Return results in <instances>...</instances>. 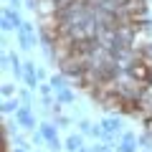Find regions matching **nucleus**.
<instances>
[{
    "instance_id": "nucleus-15",
    "label": "nucleus",
    "mask_w": 152,
    "mask_h": 152,
    "mask_svg": "<svg viewBox=\"0 0 152 152\" xmlns=\"http://www.w3.org/2000/svg\"><path fill=\"white\" fill-rule=\"evenodd\" d=\"M8 145H15V147H26V150H28V142H26V137H23V134H13V137H8Z\"/></svg>"
},
{
    "instance_id": "nucleus-20",
    "label": "nucleus",
    "mask_w": 152,
    "mask_h": 152,
    "mask_svg": "<svg viewBox=\"0 0 152 152\" xmlns=\"http://www.w3.org/2000/svg\"><path fill=\"white\" fill-rule=\"evenodd\" d=\"M38 91H41V96H51V91H53V86H51V84H41V86H38Z\"/></svg>"
},
{
    "instance_id": "nucleus-9",
    "label": "nucleus",
    "mask_w": 152,
    "mask_h": 152,
    "mask_svg": "<svg viewBox=\"0 0 152 152\" xmlns=\"http://www.w3.org/2000/svg\"><path fill=\"white\" fill-rule=\"evenodd\" d=\"M23 107V104H20V99H5V102H3V107H0V109H3V114H5V117H10V114H18V109H20Z\"/></svg>"
},
{
    "instance_id": "nucleus-14",
    "label": "nucleus",
    "mask_w": 152,
    "mask_h": 152,
    "mask_svg": "<svg viewBox=\"0 0 152 152\" xmlns=\"http://www.w3.org/2000/svg\"><path fill=\"white\" fill-rule=\"evenodd\" d=\"M3 99H15V84H10V81H5L3 84Z\"/></svg>"
},
{
    "instance_id": "nucleus-1",
    "label": "nucleus",
    "mask_w": 152,
    "mask_h": 152,
    "mask_svg": "<svg viewBox=\"0 0 152 152\" xmlns=\"http://www.w3.org/2000/svg\"><path fill=\"white\" fill-rule=\"evenodd\" d=\"M23 23H26V20L20 18L18 8H10V5L3 8V33H5V36H8V33H13V31L18 33L23 28Z\"/></svg>"
},
{
    "instance_id": "nucleus-16",
    "label": "nucleus",
    "mask_w": 152,
    "mask_h": 152,
    "mask_svg": "<svg viewBox=\"0 0 152 152\" xmlns=\"http://www.w3.org/2000/svg\"><path fill=\"white\" fill-rule=\"evenodd\" d=\"M137 145H140V147H145V150L150 152V150H152V134H150V132H145V134H142L140 140H137Z\"/></svg>"
},
{
    "instance_id": "nucleus-10",
    "label": "nucleus",
    "mask_w": 152,
    "mask_h": 152,
    "mask_svg": "<svg viewBox=\"0 0 152 152\" xmlns=\"http://www.w3.org/2000/svg\"><path fill=\"white\" fill-rule=\"evenodd\" d=\"M48 84L53 86V94H56V91H61V89H69V79H66L64 74H53V76L48 79Z\"/></svg>"
},
{
    "instance_id": "nucleus-25",
    "label": "nucleus",
    "mask_w": 152,
    "mask_h": 152,
    "mask_svg": "<svg viewBox=\"0 0 152 152\" xmlns=\"http://www.w3.org/2000/svg\"><path fill=\"white\" fill-rule=\"evenodd\" d=\"M142 152H147V150H142Z\"/></svg>"
},
{
    "instance_id": "nucleus-3",
    "label": "nucleus",
    "mask_w": 152,
    "mask_h": 152,
    "mask_svg": "<svg viewBox=\"0 0 152 152\" xmlns=\"http://www.w3.org/2000/svg\"><path fill=\"white\" fill-rule=\"evenodd\" d=\"M18 43H20L23 51H31L33 46H36V26L33 23H23V28L18 31Z\"/></svg>"
},
{
    "instance_id": "nucleus-12",
    "label": "nucleus",
    "mask_w": 152,
    "mask_h": 152,
    "mask_svg": "<svg viewBox=\"0 0 152 152\" xmlns=\"http://www.w3.org/2000/svg\"><path fill=\"white\" fill-rule=\"evenodd\" d=\"M18 127H20V124H18L15 119H8V117H5V122H3V129H5V137H13V134H18Z\"/></svg>"
},
{
    "instance_id": "nucleus-23",
    "label": "nucleus",
    "mask_w": 152,
    "mask_h": 152,
    "mask_svg": "<svg viewBox=\"0 0 152 152\" xmlns=\"http://www.w3.org/2000/svg\"><path fill=\"white\" fill-rule=\"evenodd\" d=\"M20 3H23V0H8V5H10V8H18Z\"/></svg>"
},
{
    "instance_id": "nucleus-11",
    "label": "nucleus",
    "mask_w": 152,
    "mask_h": 152,
    "mask_svg": "<svg viewBox=\"0 0 152 152\" xmlns=\"http://www.w3.org/2000/svg\"><path fill=\"white\" fill-rule=\"evenodd\" d=\"M56 102H58V104H74L76 102V94L71 91V86L69 89H61V91H56Z\"/></svg>"
},
{
    "instance_id": "nucleus-24",
    "label": "nucleus",
    "mask_w": 152,
    "mask_h": 152,
    "mask_svg": "<svg viewBox=\"0 0 152 152\" xmlns=\"http://www.w3.org/2000/svg\"><path fill=\"white\" fill-rule=\"evenodd\" d=\"M81 152H89V150H81Z\"/></svg>"
},
{
    "instance_id": "nucleus-2",
    "label": "nucleus",
    "mask_w": 152,
    "mask_h": 152,
    "mask_svg": "<svg viewBox=\"0 0 152 152\" xmlns=\"http://www.w3.org/2000/svg\"><path fill=\"white\" fill-rule=\"evenodd\" d=\"M102 129H104V134H102V142H114L117 140V134L122 132V122H119V117H107V119H102Z\"/></svg>"
},
{
    "instance_id": "nucleus-6",
    "label": "nucleus",
    "mask_w": 152,
    "mask_h": 152,
    "mask_svg": "<svg viewBox=\"0 0 152 152\" xmlns=\"http://www.w3.org/2000/svg\"><path fill=\"white\" fill-rule=\"evenodd\" d=\"M137 137L132 134V132H124V134H119V145L114 147L117 152H137Z\"/></svg>"
},
{
    "instance_id": "nucleus-5",
    "label": "nucleus",
    "mask_w": 152,
    "mask_h": 152,
    "mask_svg": "<svg viewBox=\"0 0 152 152\" xmlns=\"http://www.w3.org/2000/svg\"><path fill=\"white\" fill-rule=\"evenodd\" d=\"M15 122H18V124H20L26 132H36V127H41V124H36V117H33L31 107H20V109H18Z\"/></svg>"
},
{
    "instance_id": "nucleus-4",
    "label": "nucleus",
    "mask_w": 152,
    "mask_h": 152,
    "mask_svg": "<svg viewBox=\"0 0 152 152\" xmlns=\"http://www.w3.org/2000/svg\"><path fill=\"white\" fill-rule=\"evenodd\" d=\"M23 81H26V86L31 89V91H36L38 86H41V79H38V69L33 61H26L23 64Z\"/></svg>"
},
{
    "instance_id": "nucleus-13",
    "label": "nucleus",
    "mask_w": 152,
    "mask_h": 152,
    "mask_svg": "<svg viewBox=\"0 0 152 152\" xmlns=\"http://www.w3.org/2000/svg\"><path fill=\"white\" fill-rule=\"evenodd\" d=\"M94 129H96V124H91L89 119H81V122H79V132H81V134L94 137Z\"/></svg>"
},
{
    "instance_id": "nucleus-19",
    "label": "nucleus",
    "mask_w": 152,
    "mask_h": 152,
    "mask_svg": "<svg viewBox=\"0 0 152 152\" xmlns=\"http://www.w3.org/2000/svg\"><path fill=\"white\" fill-rule=\"evenodd\" d=\"M53 124L56 127H69L71 119H69V117H64V114H56V117H53Z\"/></svg>"
},
{
    "instance_id": "nucleus-7",
    "label": "nucleus",
    "mask_w": 152,
    "mask_h": 152,
    "mask_svg": "<svg viewBox=\"0 0 152 152\" xmlns=\"http://www.w3.org/2000/svg\"><path fill=\"white\" fill-rule=\"evenodd\" d=\"M38 129H41V134L46 137V142H48V145L61 142V140H58V127H56L53 122H41V127H38Z\"/></svg>"
},
{
    "instance_id": "nucleus-17",
    "label": "nucleus",
    "mask_w": 152,
    "mask_h": 152,
    "mask_svg": "<svg viewBox=\"0 0 152 152\" xmlns=\"http://www.w3.org/2000/svg\"><path fill=\"white\" fill-rule=\"evenodd\" d=\"M18 99H20V104L23 107H31V89H20V91H18Z\"/></svg>"
},
{
    "instance_id": "nucleus-22",
    "label": "nucleus",
    "mask_w": 152,
    "mask_h": 152,
    "mask_svg": "<svg viewBox=\"0 0 152 152\" xmlns=\"http://www.w3.org/2000/svg\"><path fill=\"white\" fill-rule=\"evenodd\" d=\"M8 152H28L26 147H8Z\"/></svg>"
},
{
    "instance_id": "nucleus-21",
    "label": "nucleus",
    "mask_w": 152,
    "mask_h": 152,
    "mask_svg": "<svg viewBox=\"0 0 152 152\" xmlns=\"http://www.w3.org/2000/svg\"><path fill=\"white\" fill-rule=\"evenodd\" d=\"M23 3H26V8H28V10H38V5H41L38 0H23Z\"/></svg>"
},
{
    "instance_id": "nucleus-18",
    "label": "nucleus",
    "mask_w": 152,
    "mask_h": 152,
    "mask_svg": "<svg viewBox=\"0 0 152 152\" xmlns=\"http://www.w3.org/2000/svg\"><path fill=\"white\" fill-rule=\"evenodd\" d=\"M31 142H33V145H38V147H43V145H48V142H46V137L41 134V129L31 132Z\"/></svg>"
},
{
    "instance_id": "nucleus-8",
    "label": "nucleus",
    "mask_w": 152,
    "mask_h": 152,
    "mask_svg": "<svg viewBox=\"0 0 152 152\" xmlns=\"http://www.w3.org/2000/svg\"><path fill=\"white\" fill-rule=\"evenodd\" d=\"M64 150L66 152H81L84 150V137L81 134H69L64 140Z\"/></svg>"
}]
</instances>
